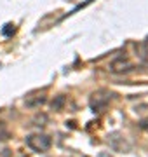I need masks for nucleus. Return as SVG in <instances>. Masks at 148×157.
<instances>
[{"label": "nucleus", "instance_id": "f257e3e1", "mask_svg": "<svg viewBox=\"0 0 148 157\" xmlns=\"http://www.w3.org/2000/svg\"><path fill=\"white\" fill-rule=\"evenodd\" d=\"M24 141H26V145H28L31 150L39 152V154L47 152L52 145V140L47 135H28L24 138Z\"/></svg>", "mask_w": 148, "mask_h": 157}, {"label": "nucleus", "instance_id": "f03ea898", "mask_svg": "<svg viewBox=\"0 0 148 157\" xmlns=\"http://www.w3.org/2000/svg\"><path fill=\"white\" fill-rule=\"evenodd\" d=\"M110 70L113 73H127L132 70V65H131V61H127L124 58H119V59L110 63Z\"/></svg>", "mask_w": 148, "mask_h": 157}, {"label": "nucleus", "instance_id": "7ed1b4c3", "mask_svg": "<svg viewBox=\"0 0 148 157\" xmlns=\"http://www.w3.org/2000/svg\"><path fill=\"white\" fill-rule=\"evenodd\" d=\"M26 107L28 108H39V107H42L44 103H46V96L44 94H40V96H37L35 100H31V98H26Z\"/></svg>", "mask_w": 148, "mask_h": 157}, {"label": "nucleus", "instance_id": "20e7f679", "mask_svg": "<svg viewBox=\"0 0 148 157\" xmlns=\"http://www.w3.org/2000/svg\"><path fill=\"white\" fill-rule=\"evenodd\" d=\"M9 138H11L9 128L6 126V122H0V141H7Z\"/></svg>", "mask_w": 148, "mask_h": 157}, {"label": "nucleus", "instance_id": "39448f33", "mask_svg": "<svg viewBox=\"0 0 148 157\" xmlns=\"http://www.w3.org/2000/svg\"><path fill=\"white\" fill-rule=\"evenodd\" d=\"M65 96H57L56 100L52 101V110H61L63 108V105H65Z\"/></svg>", "mask_w": 148, "mask_h": 157}, {"label": "nucleus", "instance_id": "423d86ee", "mask_svg": "<svg viewBox=\"0 0 148 157\" xmlns=\"http://www.w3.org/2000/svg\"><path fill=\"white\" fill-rule=\"evenodd\" d=\"M14 32H16V28H14V25H6V28L2 30V33L7 35V37H11V35H14Z\"/></svg>", "mask_w": 148, "mask_h": 157}]
</instances>
